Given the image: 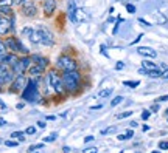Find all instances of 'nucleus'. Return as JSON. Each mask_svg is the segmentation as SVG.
I'll return each instance as SVG.
<instances>
[{
	"instance_id": "1",
	"label": "nucleus",
	"mask_w": 168,
	"mask_h": 153,
	"mask_svg": "<svg viewBox=\"0 0 168 153\" xmlns=\"http://www.w3.org/2000/svg\"><path fill=\"white\" fill-rule=\"evenodd\" d=\"M62 85L64 90L69 93H75L80 90L81 87V74L78 73V70H72V71H64L62 74Z\"/></svg>"
},
{
	"instance_id": "2",
	"label": "nucleus",
	"mask_w": 168,
	"mask_h": 153,
	"mask_svg": "<svg viewBox=\"0 0 168 153\" xmlns=\"http://www.w3.org/2000/svg\"><path fill=\"white\" fill-rule=\"evenodd\" d=\"M41 98L39 90H38V79L36 77H30L27 82V87L22 91V99H25L27 102H38Z\"/></svg>"
},
{
	"instance_id": "3",
	"label": "nucleus",
	"mask_w": 168,
	"mask_h": 153,
	"mask_svg": "<svg viewBox=\"0 0 168 153\" xmlns=\"http://www.w3.org/2000/svg\"><path fill=\"white\" fill-rule=\"evenodd\" d=\"M31 57L28 56V54H24L20 59H17V62L11 67V70L14 71V74L17 76V74H25L27 71H28V68L31 67Z\"/></svg>"
},
{
	"instance_id": "4",
	"label": "nucleus",
	"mask_w": 168,
	"mask_h": 153,
	"mask_svg": "<svg viewBox=\"0 0 168 153\" xmlns=\"http://www.w3.org/2000/svg\"><path fill=\"white\" fill-rule=\"evenodd\" d=\"M47 80H48V85H51V88H53L56 93H62V91H64L62 77H61V74H59L56 70H50V71L47 73Z\"/></svg>"
},
{
	"instance_id": "5",
	"label": "nucleus",
	"mask_w": 168,
	"mask_h": 153,
	"mask_svg": "<svg viewBox=\"0 0 168 153\" xmlns=\"http://www.w3.org/2000/svg\"><path fill=\"white\" fill-rule=\"evenodd\" d=\"M56 68H59V70H62V71L76 70V60H75L72 56L62 54V56H59L58 60H56Z\"/></svg>"
},
{
	"instance_id": "6",
	"label": "nucleus",
	"mask_w": 168,
	"mask_h": 153,
	"mask_svg": "<svg viewBox=\"0 0 168 153\" xmlns=\"http://www.w3.org/2000/svg\"><path fill=\"white\" fill-rule=\"evenodd\" d=\"M6 48H9L13 53H22V54H28V48L19 40L17 37H8L5 40Z\"/></svg>"
},
{
	"instance_id": "7",
	"label": "nucleus",
	"mask_w": 168,
	"mask_h": 153,
	"mask_svg": "<svg viewBox=\"0 0 168 153\" xmlns=\"http://www.w3.org/2000/svg\"><path fill=\"white\" fill-rule=\"evenodd\" d=\"M27 82H28V79L24 76V74H17V76L14 77V80H13V84H11V91L13 93H17V91H24V88L27 87Z\"/></svg>"
},
{
	"instance_id": "8",
	"label": "nucleus",
	"mask_w": 168,
	"mask_h": 153,
	"mask_svg": "<svg viewBox=\"0 0 168 153\" xmlns=\"http://www.w3.org/2000/svg\"><path fill=\"white\" fill-rule=\"evenodd\" d=\"M38 31H39V34H41L42 45H45V46H53V45H55V36H53V33H51L50 30H47V28H39Z\"/></svg>"
},
{
	"instance_id": "9",
	"label": "nucleus",
	"mask_w": 168,
	"mask_h": 153,
	"mask_svg": "<svg viewBox=\"0 0 168 153\" xmlns=\"http://www.w3.org/2000/svg\"><path fill=\"white\" fill-rule=\"evenodd\" d=\"M22 14L27 16V17H34V16L38 14V8H36L34 2H28V0H27V2L22 5Z\"/></svg>"
},
{
	"instance_id": "10",
	"label": "nucleus",
	"mask_w": 168,
	"mask_h": 153,
	"mask_svg": "<svg viewBox=\"0 0 168 153\" xmlns=\"http://www.w3.org/2000/svg\"><path fill=\"white\" fill-rule=\"evenodd\" d=\"M14 77H16V74H14V71L11 70V68H8L2 76H0V87H6V85H11L13 84V80H14Z\"/></svg>"
},
{
	"instance_id": "11",
	"label": "nucleus",
	"mask_w": 168,
	"mask_h": 153,
	"mask_svg": "<svg viewBox=\"0 0 168 153\" xmlns=\"http://www.w3.org/2000/svg\"><path fill=\"white\" fill-rule=\"evenodd\" d=\"M17 56L14 54V53H6V54H3L2 57H0V64H3V65H6V67H13L16 62H17Z\"/></svg>"
},
{
	"instance_id": "12",
	"label": "nucleus",
	"mask_w": 168,
	"mask_h": 153,
	"mask_svg": "<svg viewBox=\"0 0 168 153\" xmlns=\"http://www.w3.org/2000/svg\"><path fill=\"white\" fill-rule=\"evenodd\" d=\"M55 11H56V0H44V14L50 17L53 16Z\"/></svg>"
},
{
	"instance_id": "13",
	"label": "nucleus",
	"mask_w": 168,
	"mask_h": 153,
	"mask_svg": "<svg viewBox=\"0 0 168 153\" xmlns=\"http://www.w3.org/2000/svg\"><path fill=\"white\" fill-rule=\"evenodd\" d=\"M13 26H14V22L3 17V19L0 20V34H8L9 30H13Z\"/></svg>"
},
{
	"instance_id": "14",
	"label": "nucleus",
	"mask_w": 168,
	"mask_h": 153,
	"mask_svg": "<svg viewBox=\"0 0 168 153\" xmlns=\"http://www.w3.org/2000/svg\"><path fill=\"white\" fill-rule=\"evenodd\" d=\"M137 53H139L140 56H143V57H156V56H157L156 50H153V48H150V46H139V48H137Z\"/></svg>"
},
{
	"instance_id": "15",
	"label": "nucleus",
	"mask_w": 168,
	"mask_h": 153,
	"mask_svg": "<svg viewBox=\"0 0 168 153\" xmlns=\"http://www.w3.org/2000/svg\"><path fill=\"white\" fill-rule=\"evenodd\" d=\"M44 71H45V68L38 65V64H31V67L28 68V73L31 77H41L44 74Z\"/></svg>"
},
{
	"instance_id": "16",
	"label": "nucleus",
	"mask_w": 168,
	"mask_h": 153,
	"mask_svg": "<svg viewBox=\"0 0 168 153\" xmlns=\"http://www.w3.org/2000/svg\"><path fill=\"white\" fill-rule=\"evenodd\" d=\"M30 57H31V62H33V64H38V65H41V67H44V68H47L48 64H50L48 59L44 57V56H41V54H31Z\"/></svg>"
},
{
	"instance_id": "17",
	"label": "nucleus",
	"mask_w": 168,
	"mask_h": 153,
	"mask_svg": "<svg viewBox=\"0 0 168 153\" xmlns=\"http://www.w3.org/2000/svg\"><path fill=\"white\" fill-rule=\"evenodd\" d=\"M75 14H76V6H75V2L72 0V2L69 3V19H70V20H73V22H76Z\"/></svg>"
},
{
	"instance_id": "18",
	"label": "nucleus",
	"mask_w": 168,
	"mask_h": 153,
	"mask_svg": "<svg viewBox=\"0 0 168 153\" xmlns=\"http://www.w3.org/2000/svg\"><path fill=\"white\" fill-rule=\"evenodd\" d=\"M142 67L146 70V71H151V70H156V68H159L154 62H151V60H142Z\"/></svg>"
},
{
	"instance_id": "19",
	"label": "nucleus",
	"mask_w": 168,
	"mask_h": 153,
	"mask_svg": "<svg viewBox=\"0 0 168 153\" xmlns=\"http://www.w3.org/2000/svg\"><path fill=\"white\" fill-rule=\"evenodd\" d=\"M28 39H30V40H31V43H34V45L41 43V34H39V31H33V34H31Z\"/></svg>"
},
{
	"instance_id": "20",
	"label": "nucleus",
	"mask_w": 168,
	"mask_h": 153,
	"mask_svg": "<svg viewBox=\"0 0 168 153\" xmlns=\"http://www.w3.org/2000/svg\"><path fill=\"white\" fill-rule=\"evenodd\" d=\"M112 91H114V88H104L98 93V98H109L112 94Z\"/></svg>"
},
{
	"instance_id": "21",
	"label": "nucleus",
	"mask_w": 168,
	"mask_h": 153,
	"mask_svg": "<svg viewBox=\"0 0 168 153\" xmlns=\"http://www.w3.org/2000/svg\"><path fill=\"white\" fill-rule=\"evenodd\" d=\"M162 74H164V71H162V70H159V68H156V70L148 71V74H146V76H150V77H162Z\"/></svg>"
},
{
	"instance_id": "22",
	"label": "nucleus",
	"mask_w": 168,
	"mask_h": 153,
	"mask_svg": "<svg viewBox=\"0 0 168 153\" xmlns=\"http://www.w3.org/2000/svg\"><path fill=\"white\" fill-rule=\"evenodd\" d=\"M123 85L129 87V88H137L140 85V82L139 80H123Z\"/></svg>"
},
{
	"instance_id": "23",
	"label": "nucleus",
	"mask_w": 168,
	"mask_h": 153,
	"mask_svg": "<svg viewBox=\"0 0 168 153\" xmlns=\"http://www.w3.org/2000/svg\"><path fill=\"white\" fill-rule=\"evenodd\" d=\"M0 14L9 16L11 14V6L9 5H0Z\"/></svg>"
},
{
	"instance_id": "24",
	"label": "nucleus",
	"mask_w": 168,
	"mask_h": 153,
	"mask_svg": "<svg viewBox=\"0 0 168 153\" xmlns=\"http://www.w3.org/2000/svg\"><path fill=\"white\" fill-rule=\"evenodd\" d=\"M154 16H156V19H157V22H159V23H162V25L168 23L167 17H165L164 14H160V12H154Z\"/></svg>"
},
{
	"instance_id": "25",
	"label": "nucleus",
	"mask_w": 168,
	"mask_h": 153,
	"mask_svg": "<svg viewBox=\"0 0 168 153\" xmlns=\"http://www.w3.org/2000/svg\"><path fill=\"white\" fill-rule=\"evenodd\" d=\"M123 102V96H117V98H114L112 101H111V107H117L118 104H122Z\"/></svg>"
},
{
	"instance_id": "26",
	"label": "nucleus",
	"mask_w": 168,
	"mask_h": 153,
	"mask_svg": "<svg viewBox=\"0 0 168 153\" xmlns=\"http://www.w3.org/2000/svg\"><path fill=\"white\" fill-rule=\"evenodd\" d=\"M24 135H25V131H14V133L11 135V138L19 139V141H24V139H25V138H24Z\"/></svg>"
},
{
	"instance_id": "27",
	"label": "nucleus",
	"mask_w": 168,
	"mask_h": 153,
	"mask_svg": "<svg viewBox=\"0 0 168 153\" xmlns=\"http://www.w3.org/2000/svg\"><path fill=\"white\" fill-rule=\"evenodd\" d=\"M33 31H34L33 28H28V26H27V28L22 30V36H24V37H30V36L33 34Z\"/></svg>"
},
{
	"instance_id": "28",
	"label": "nucleus",
	"mask_w": 168,
	"mask_h": 153,
	"mask_svg": "<svg viewBox=\"0 0 168 153\" xmlns=\"http://www.w3.org/2000/svg\"><path fill=\"white\" fill-rule=\"evenodd\" d=\"M125 6H126V11H128L129 14H134V12L137 11V8H135V6H134L132 3H126Z\"/></svg>"
},
{
	"instance_id": "29",
	"label": "nucleus",
	"mask_w": 168,
	"mask_h": 153,
	"mask_svg": "<svg viewBox=\"0 0 168 153\" xmlns=\"http://www.w3.org/2000/svg\"><path fill=\"white\" fill-rule=\"evenodd\" d=\"M83 153H98V149L97 147H86V149H83Z\"/></svg>"
},
{
	"instance_id": "30",
	"label": "nucleus",
	"mask_w": 168,
	"mask_h": 153,
	"mask_svg": "<svg viewBox=\"0 0 168 153\" xmlns=\"http://www.w3.org/2000/svg\"><path fill=\"white\" fill-rule=\"evenodd\" d=\"M6 45H5V42H0V57L3 56V54H6Z\"/></svg>"
},
{
	"instance_id": "31",
	"label": "nucleus",
	"mask_w": 168,
	"mask_h": 153,
	"mask_svg": "<svg viewBox=\"0 0 168 153\" xmlns=\"http://www.w3.org/2000/svg\"><path fill=\"white\" fill-rule=\"evenodd\" d=\"M36 127H28L27 130H25V135H36Z\"/></svg>"
},
{
	"instance_id": "32",
	"label": "nucleus",
	"mask_w": 168,
	"mask_h": 153,
	"mask_svg": "<svg viewBox=\"0 0 168 153\" xmlns=\"http://www.w3.org/2000/svg\"><path fill=\"white\" fill-rule=\"evenodd\" d=\"M114 131H115V127H109V128L101 130V135H109V133H114Z\"/></svg>"
},
{
	"instance_id": "33",
	"label": "nucleus",
	"mask_w": 168,
	"mask_h": 153,
	"mask_svg": "<svg viewBox=\"0 0 168 153\" xmlns=\"http://www.w3.org/2000/svg\"><path fill=\"white\" fill-rule=\"evenodd\" d=\"M159 150H168V141L159 142Z\"/></svg>"
},
{
	"instance_id": "34",
	"label": "nucleus",
	"mask_w": 168,
	"mask_h": 153,
	"mask_svg": "<svg viewBox=\"0 0 168 153\" xmlns=\"http://www.w3.org/2000/svg\"><path fill=\"white\" fill-rule=\"evenodd\" d=\"M56 139V133H51V136H48V138H44V142H53Z\"/></svg>"
},
{
	"instance_id": "35",
	"label": "nucleus",
	"mask_w": 168,
	"mask_h": 153,
	"mask_svg": "<svg viewBox=\"0 0 168 153\" xmlns=\"http://www.w3.org/2000/svg\"><path fill=\"white\" fill-rule=\"evenodd\" d=\"M131 115H132V112L129 110V112H123V113L117 115V117H118V119H123V117H128V116H131Z\"/></svg>"
},
{
	"instance_id": "36",
	"label": "nucleus",
	"mask_w": 168,
	"mask_h": 153,
	"mask_svg": "<svg viewBox=\"0 0 168 153\" xmlns=\"http://www.w3.org/2000/svg\"><path fill=\"white\" fill-rule=\"evenodd\" d=\"M5 146H6V147H16V146H17V141H5Z\"/></svg>"
},
{
	"instance_id": "37",
	"label": "nucleus",
	"mask_w": 168,
	"mask_h": 153,
	"mask_svg": "<svg viewBox=\"0 0 168 153\" xmlns=\"http://www.w3.org/2000/svg\"><path fill=\"white\" fill-rule=\"evenodd\" d=\"M150 115H151V112H150V110H145V112H142V119H143V121H146V119L150 117Z\"/></svg>"
},
{
	"instance_id": "38",
	"label": "nucleus",
	"mask_w": 168,
	"mask_h": 153,
	"mask_svg": "<svg viewBox=\"0 0 168 153\" xmlns=\"http://www.w3.org/2000/svg\"><path fill=\"white\" fill-rule=\"evenodd\" d=\"M42 147H44V144H34V146L30 147V152H33V150H39V149H42Z\"/></svg>"
},
{
	"instance_id": "39",
	"label": "nucleus",
	"mask_w": 168,
	"mask_h": 153,
	"mask_svg": "<svg viewBox=\"0 0 168 153\" xmlns=\"http://www.w3.org/2000/svg\"><path fill=\"white\" fill-rule=\"evenodd\" d=\"M139 23H142L143 26H151V25H153V23H150V22H146L145 19H139Z\"/></svg>"
},
{
	"instance_id": "40",
	"label": "nucleus",
	"mask_w": 168,
	"mask_h": 153,
	"mask_svg": "<svg viewBox=\"0 0 168 153\" xmlns=\"http://www.w3.org/2000/svg\"><path fill=\"white\" fill-rule=\"evenodd\" d=\"M132 136H134V131H132V130H128V131L125 133V138H126V139H131Z\"/></svg>"
},
{
	"instance_id": "41",
	"label": "nucleus",
	"mask_w": 168,
	"mask_h": 153,
	"mask_svg": "<svg viewBox=\"0 0 168 153\" xmlns=\"http://www.w3.org/2000/svg\"><path fill=\"white\" fill-rule=\"evenodd\" d=\"M8 68H9V67H6V65H3V64H0V76H2V74H3V73H5V71H6Z\"/></svg>"
},
{
	"instance_id": "42",
	"label": "nucleus",
	"mask_w": 168,
	"mask_h": 153,
	"mask_svg": "<svg viewBox=\"0 0 168 153\" xmlns=\"http://www.w3.org/2000/svg\"><path fill=\"white\" fill-rule=\"evenodd\" d=\"M165 101H168V94H164V96H160V98L157 99V104H159V102H165Z\"/></svg>"
},
{
	"instance_id": "43",
	"label": "nucleus",
	"mask_w": 168,
	"mask_h": 153,
	"mask_svg": "<svg viewBox=\"0 0 168 153\" xmlns=\"http://www.w3.org/2000/svg\"><path fill=\"white\" fill-rule=\"evenodd\" d=\"M11 3H14V0H0V5H9L11 6Z\"/></svg>"
},
{
	"instance_id": "44",
	"label": "nucleus",
	"mask_w": 168,
	"mask_h": 153,
	"mask_svg": "<svg viewBox=\"0 0 168 153\" xmlns=\"http://www.w3.org/2000/svg\"><path fill=\"white\" fill-rule=\"evenodd\" d=\"M115 68H117V70H123V68H125V64H123V62H117Z\"/></svg>"
},
{
	"instance_id": "45",
	"label": "nucleus",
	"mask_w": 168,
	"mask_h": 153,
	"mask_svg": "<svg viewBox=\"0 0 168 153\" xmlns=\"http://www.w3.org/2000/svg\"><path fill=\"white\" fill-rule=\"evenodd\" d=\"M151 112H154V113H156V112H159V105H157V104H156V105H153V107H151Z\"/></svg>"
},
{
	"instance_id": "46",
	"label": "nucleus",
	"mask_w": 168,
	"mask_h": 153,
	"mask_svg": "<svg viewBox=\"0 0 168 153\" xmlns=\"http://www.w3.org/2000/svg\"><path fill=\"white\" fill-rule=\"evenodd\" d=\"M90 141H93V136H86L84 138V142H90Z\"/></svg>"
},
{
	"instance_id": "47",
	"label": "nucleus",
	"mask_w": 168,
	"mask_h": 153,
	"mask_svg": "<svg viewBox=\"0 0 168 153\" xmlns=\"http://www.w3.org/2000/svg\"><path fill=\"white\" fill-rule=\"evenodd\" d=\"M25 2H27V0H14V3H16V5H24Z\"/></svg>"
},
{
	"instance_id": "48",
	"label": "nucleus",
	"mask_w": 168,
	"mask_h": 153,
	"mask_svg": "<svg viewBox=\"0 0 168 153\" xmlns=\"http://www.w3.org/2000/svg\"><path fill=\"white\" fill-rule=\"evenodd\" d=\"M162 77H164V79H168V68H165V70H164V74H162Z\"/></svg>"
},
{
	"instance_id": "49",
	"label": "nucleus",
	"mask_w": 168,
	"mask_h": 153,
	"mask_svg": "<svg viewBox=\"0 0 168 153\" xmlns=\"http://www.w3.org/2000/svg\"><path fill=\"white\" fill-rule=\"evenodd\" d=\"M101 107H103V105L100 104V105H95V107H90V110H100Z\"/></svg>"
},
{
	"instance_id": "50",
	"label": "nucleus",
	"mask_w": 168,
	"mask_h": 153,
	"mask_svg": "<svg viewBox=\"0 0 168 153\" xmlns=\"http://www.w3.org/2000/svg\"><path fill=\"white\" fill-rule=\"evenodd\" d=\"M3 125H6V121L3 117H0V127H3Z\"/></svg>"
},
{
	"instance_id": "51",
	"label": "nucleus",
	"mask_w": 168,
	"mask_h": 153,
	"mask_svg": "<svg viewBox=\"0 0 168 153\" xmlns=\"http://www.w3.org/2000/svg\"><path fill=\"white\" fill-rule=\"evenodd\" d=\"M38 127H41V128H44V127H45V122H42V121H39V122H38Z\"/></svg>"
},
{
	"instance_id": "52",
	"label": "nucleus",
	"mask_w": 168,
	"mask_h": 153,
	"mask_svg": "<svg viewBox=\"0 0 168 153\" xmlns=\"http://www.w3.org/2000/svg\"><path fill=\"white\" fill-rule=\"evenodd\" d=\"M142 36H143V34H139V37H137L135 40H134V42H132V45H134V43H137V42H139V40L142 39Z\"/></svg>"
},
{
	"instance_id": "53",
	"label": "nucleus",
	"mask_w": 168,
	"mask_h": 153,
	"mask_svg": "<svg viewBox=\"0 0 168 153\" xmlns=\"http://www.w3.org/2000/svg\"><path fill=\"white\" fill-rule=\"evenodd\" d=\"M0 105H2V108H6V107H5V104H3L2 101H0Z\"/></svg>"
},
{
	"instance_id": "54",
	"label": "nucleus",
	"mask_w": 168,
	"mask_h": 153,
	"mask_svg": "<svg viewBox=\"0 0 168 153\" xmlns=\"http://www.w3.org/2000/svg\"><path fill=\"white\" fill-rule=\"evenodd\" d=\"M151 153H160V150H154V152H151Z\"/></svg>"
},
{
	"instance_id": "55",
	"label": "nucleus",
	"mask_w": 168,
	"mask_h": 153,
	"mask_svg": "<svg viewBox=\"0 0 168 153\" xmlns=\"http://www.w3.org/2000/svg\"><path fill=\"white\" fill-rule=\"evenodd\" d=\"M118 2H125V0H118ZM125 5H126V2H125Z\"/></svg>"
},
{
	"instance_id": "56",
	"label": "nucleus",
	"mask_w": 168,
	"mask_h": 153,
	"mask_svg": "<svg viewBox=\"0 0 168 153\" xmlns=\"http://www.w3.org/2000/svg\"><path fill=\"white\" fill-rule=\"evenodd\" d=\"M2 19H3V17H2V14H0V20H2Z\"/></svg>"
},
{
	"instance_id": "57",
	"label": "nucleus",
	"mask_w": 168,
	"mask_h": 153,
	"mask_svg": "<svg viewBox=\"0 0 168 153\" xmlns=\"http://www.w3.org/2000/svg\"><path fill=\"white\" fill-rule=\"evenodd\" d=\"M134 2H140V0H134Z\"/></svg>"
},
{
	"instance_id": "58",
	"label": "nucleus",
	"mask_w": 168,
	"mask_h": 153,
	"mask_svg": "<svg viewBox=\"0 0 168 153\" xmlns=\"http://www.w3.org/2000/svg\"><path fill=\"white\" fill-rule=\"evenodd\" d=\"M167 115H168V108H167Z\"/></svg>"
},
{
	"instance_id": "59",
	"label": "nucleus",
	"mask_w": 168,
	"mask_h": 153,
	"mask_svg": "<svg viewBox=\"0 0 168 153\" xmlns=\"http://www.w3.org/2000/svg\"><path fill=\"white\" fill-rule=\"evenodd\" d=\"M34 153H36V152H34Z\"/></svg>"
}]
</instances>
